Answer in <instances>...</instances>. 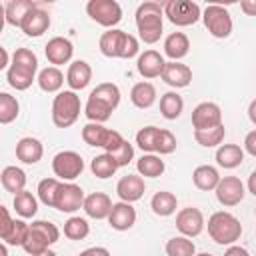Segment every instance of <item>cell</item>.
I'll return each mask as SVG.
<instances>
[{
    "instance_id": "cell-1",
    "label": "cell",
    "mask_w": 256,
    "mask_h": 256,
    "mask_svg": "<svg viewBox=\"0 0 256 256\" xmlns=\"http://www.w3.org/2000/svg\"><path fill=\"white\" fill-rule=\"evenodd\" d=\"M118 104H120V88L112 82H102L90 92L84 106V114L90 122L102 124L112 116Z\"/></svg>"
},
{
    "instance_id": "cell-2",
    "label": "cell",
    "mask_w": 256,
    "mask_h": 256,
    "mask_svg": "<svg viewBox=\"0 0 256 256\" xmlns=\"http://www.w3.org/2000/svg\"><path fill=\"white\" fill-rule=\"evenodd\" d=\"M38 70V58L28 48H16L12 54V64L6 70V80L14 90H28L34 82Z\"/></svg>"
},
{
    "instance_id": "cell-3",
    "label": "cell",
    "mask_w": 256,
    "mask_h": 256,
    "mask_svg": "<svg viewBox=\"0 0 256 256\" xmlns=\"http://www.w3.org/2000/svg\"><path fill=\"white\" fill-rule=\"evenodd\" d=\"M162 24H164V6L158 2H142L136 10V28L138 36L146 44H156L162 36Z\"/></svg>"
},
{
    "instance_id": "cell-4",
    "label": "cell",
    "mask_w": 256,
    "mask_h": 256,
    "mask_svg": "<svg viewBox=\"0 0 256 256\" xmlns=\"http://www.w3.org/2000/svg\"><path fill=\"white\" fill-rule=\"evenodd\" d=\"M208 234L216 244L232 246L242 236V224L234 214L218 210L208 218Z\"/></svg>"
},
{
    "instance_id": "cell-5",
    "label": "cell",
    "mask_w": 256,
    "mask_h": 256,
    "mask_svg": "<svg viewBox=\"0 0 256 256\" xmlns=\"http://www.w3.org/2000/svg\"><path fill=\"white\" fill-rule=\"evenodd\" d=\"M58 240H60V230L56 224H52L48 220H34L28 228V236H26L22 248L26 250V254L38 256L44 250H48L52 244H56Z\"/></svg>"
},
{
    "instance_id": "cell-6",
    "label": "cell",
    "mask_w": 256,
    "mask_h": 256,
    "mask_svg": "<svg viewBox=\"0 0 256 256\" xmlns=\"http://www.w3.org/2000/svg\"><path fill=\"white\" fill-rule=\"evenodd\" d=\"M80 116V96L74 90H64L54 96L52 122L58 128H70Z\"/></svg>"
},
{
    "instance_id": "cell-7",
    "label": "cell",
    "mask_w": 256,
    "mask_h": 256,
    "mask_svg": "<svg viewBox=\"0 0 256 256\" xmlns=\"http://www.w3.org/2000/svg\"><path fill=\"white\" fill-rule=\"evenodd\" d=\"M164 16L176 26H192L202 18V10L190 0H168L164 2Z\"/></svg>"
},
{
    "instance_id": "cell-8",
    "label": "cell",
    "mask_w": 256,
    "mask_h": 256,
    "mask_svg": "<svg viewBox=\"0 0 256 256\" xmlns=\"http://www.w3.org/2000/svg\"><path fill=\"white\" fill-rule=\"evenodd\" d=\"M202 20L214 38H228L232 34V16L220 4H208L202 12Z\"/></svg>"
},
{
    "instance_id": "cell-9",
    "label": "cell",
    "mask_w": 256,
    "mask_h": 256,
    "mask_svg": "<svg viewBox=\"0 0 256 256\" xmlns=\"http://www.w3.org/2000/svg\"><path fill=\"white\" fill-rule=\"evenodd\" d=\"M52 172L58 180L72 182L84 172V160L74 150H62L52 158Z\"/></svg>"
},
{
    "instance_id": "cell-10",
    "label": "cell",
    "mask_w": 256,
    "mask_h": 256,
    "mask_svg": "<svg viewBox=\"0 0 256 256\" xmlns=\"http://www.w3.org/2000/svg\"><path fill=\"white\" fill-rule=\"evenodd\" d=\"M86 12L96 24L110 30L122 20V8L116 0H90L86 4Z\"/></svg>"
},
{
    "instance_id": "cell-11",
    "label": "cell",
    "mask_w": 256,
    "mask_h": 256,
    "mask_svg": "<svg viewBox=\"0 0 256 256\" xmlns=\"http://www.w3.org/2000/svg\"><path fill=\"white\" fill-rule=\"evenodd\" d=\"M84 190L74 184V182H62L60 190H58V196H56V210L60 212H66V214H72L76 210H80L84 206Z\"/></svg>"
},
{
    "instance_id": "cell-12",
    "label": "cell",
    "mask_w": 256,
    "mask_h": 256,
    "mask_svg": "<svg viewBox=\"0 0 256 256\" xmlns=\"http://www.w3.org/2000/svg\"><path fill=\"white\" fill-rule=\"evenodd\" d=\"M214 192H216V198H218V202L222 206L232 208V206L242 202L244 184H242V180L238 176H224V178H220V182H218Z\"/></svg>"
},
{
    "instance_id": "cell-13",
    "label": "cell",
    "mask_w": 256,
    "mask_h": 256,
    "mask_svg": "<svg viewBox=\"0 0 256 256\" xmlns=\"http://www.w3.org/2000/svg\"><path fill=\"white\" fill-rule=\"evenodd\" d=\"M222 124V110L214 102H200L192 110V126L194 130H208Z\"/></svg>"
},
{
    "instance_id": "cell-14",
    "label": "cell",
    "mask_w": 256,
    "mask_h": 256,
    "mask_svg": "<svg viewBox=\"0 0 256 256\" xmlns=\"http://www.w3.org/2000/svg\"><path fill=\"white\" fill-rule=\"evenodd\" d=\"M204 214L194 208V206H188V208H182L178 214H176V228L182 236H188V238H194L198 236L202 230H204Z\"/></svg>"
},
{
    "instance_id": "cell-15",
    "label": "cell",
    "mask_w": 256,
    "mask_h": 256,
    "mask_svg": "<svg viewBox=\"0 0 256 256\" xmlns=\"http://www.w3.org/2000/svg\"><path fill=\"white\" fill-rule=\"evenodd\" d=\"M44 54L48 58V62L52 66H62V64H68L72 60V54H74V46L68 38L64 36H54L46 42L44 46Z\"/></svg>"
},
{
    "instance_id": "cell-16",
    "label": "cell",
    "mask_w": 256,
    "mask_h": 256,
    "mask_svg": "<svg viewBox=\"0 0 256 256\" xmlns=\"http://www.w3.org/2000/svg\"><path fill=\"white\" fill-rule=\"evenodd\" d=\"M146 192V184H144V178L140 174H126L118 180L116 184V194L120 196L122 202H136L144 196Z\"/></svg>"
},
{
    "instance_id": "cell-17",
    "label": "cell",
    "mask_w": 256,
    "mask_h": 256,
    "mask_svg": "<svg viewBox=\"0 0 256 256\" xmlns=\"http://www.w3.org/2000/svg\"><path fill=\"white\" fill-rule=\"evenodd\" d=\"M164 66H166V60H164L162 54L156 52V50H144V52L138 56V62H136L138 74H140L142 78H148V80L162 76Z\"/></svg>"
},
{
    "instance_id": "cell-18",
    "label": "cell",
    "mask_w": 256,
    "mask_h": 256,
    "mask_svg": "<svg viewBox=\"0 0 256 256\" xmlns=\"http://www.w3.org/2000/svg\"><path fill=\"white\" fill-rule=\"evenodd\" d=\"M108 224L110 228L118 230V232H124V230H130L134 224H136V210L130 202H116L112 206V212L108 216Z\"/></svg>"
},
{
    "instance_id": "cell-19",
    "label": "cell",
    "mask_w": 256,
    "mask_h": 256,
    "mask_svg": "<svg viewBox=\"0 0 256 256\" xmlns=\"http://www.w3.org/2000/svg\"><path fill=\"white\" fill-rule=\"evenodd\" d=\"M112 206L114 204H112V200H110L108 194H104V192H92V194L86 196L82 208H84L86 216H90L94 220H104V218L110 216Z\"/></svg>"
},
{
    "instance_id": "cell-20",
    "label": "cell",
    "mask_w": 256,
    "mask_h": 256,
    "mask_svg": "<svg viewBox=\"0 0 256 256\" xmlns=\"http://www.w3.org/2000/svg\"><path fill=\"white\" fill-rule=\"evenodd\" d=\"M20 28H22V32H24L26 36L38 38V36H42V34L50 28V14L38 6V8L30 10V12L26 14V18H24V22H22Z\"/></svg>"
},
{
    "instance_id": "cell-21",
    "label": "cell",
    "mask_w": 256,
    "mask_h": 256,
    "mask_svg": "<svg viewBox=\"0 0 256 256\" xmlns=\"http://www.w3.org/2000/svg\"><path fill=\"white\" fill-rule=\"evenodd\" d=\"M168 86L172 88H186L190 82H192V70L190 66L182 64V62H166L164 66V72L160 76Z\"/></svg>"
},
{
    "instance_id": "cell-22",
    "label": "cell",
    "mask_w": 256,
    "mask_h": 256,
    "mask_svg": "<svg viewBox=\"0 0 256 256\" xmlns=\"http://www.w3.org/2000/svg\"><path fill=\"white\" fill-rule=\"evenodd\" d=\"M126 32L124 30H118V28H112V30H106L100 40H98V48L100 52L106 56V58H120L122 56V48H124V40H126Z\"/></svg>"
},
{
    "instance_id": "cell-23",
    "label": "cell",
    "mask_w": 256,
    "mask_h": 256,
    "mask_svg": "<svg viewBox=\"0 0 256 256\" xmlns=\"http://www.w3.org/2000/svg\"><path fill=\"white\" fill-rule=\"evenodd\" d=\"M92 80V68L86 60H74L70 66H68V72H66V84L70 86V90L78 92V90H84Z\"/></svg>"
},
{
    "instance_id": "cell-24",
    "label": "cell",
    "mask_w": 256,
    "mask_h": 256,
    "mask_svg": "<svg viewBox=\"0 0 256 256\" xmlns=\"http://www.w3.org/2000/svg\"><path fill=\"white\" fill-rule=\"evenodd\" d=\"M42 154H44V146L38 138H32V136H24L18 140L16 144V158L24 164H36L42 160Z\"/></svg>"
},
{
    "instance_id": "cell-25",
    "label": "cell",
    "mask_w": 256,
    "mask_h": 256,
    "mask_svg": "<svg viewBox=\"0 0 256 256\" xmlns=\"http://www.w3.org/2000/svg\"><path fill=\"white\" fill-rule=\"evenodd\" d=\"M190 52V40L184 32H172L164 40V54L172 62H180Z\"/></svg>"
},
{
    "instance_id": "cell-26",
    "label": "cell",
    "mask_w": 256,
    "mask_h": 256,
    "mask_svg": "<svg viewBox=\"0 0 256 256\" xmlns=\"http://www.w3.org/2000/svg\"><path fill=\"white\" fill-rule=\"evenodd\" d=\"M40 4L38 2H32V0H12V2H8L6 6H4V18H6V22L10 24V26H22V22H24V18H26V14L30 12V10H34V8H38Z\"/></svg>"
},
{
    "instance_id": "cell-27",
    "label": "cell",
    "mask_w": 256,
    "mask_h": 256,
    "mask_svg": "<svg viewBox=\"0 0 256 256\" xmlns=\"http://www.w3.org/2000/svg\"><path fill=\"white\" fill-rule=\"evenodd\" d=\"M220 178H222V176L218 174V170H216L214 166H210V164H202V166L194 168V172H192V182H194V186H196L198 190H204V192L216 190Z\"/></svg>"
},
{
    "instance_id": "cell-28",
    "label": "cell",
    "mask_w": 256,
    "mask_h": 256,
    "mask_svg": "<svg viewBox=\"0 0 256 256\" xmlns=\"http://www.w3.org/2000/svg\"><path fill=\"white\" fill-rule=\"evenodd\" d=\"M216 162L226 170L238 168L244 162V150L238 144H222L216 150Z\"/></svg>"
},
{
    "instance_id": "cell-29",
    "label": "cell",
    "mask_w": 256,
    "mask_h": 256,
    "mask_svg": "<svg viewBox=\"0 0 256 256\" xmlns=\"http://www.w3.org/2000/svg\"><path fill=\"white\" fill-rule=\"evenodd\" d=\"M130 100L136 108L146 110L156 102V88L152 82H136L130 90Z\"/></svg>"
},
{
    "instance_id": "cell-30",
    "label": "cell",
    "mask_w": 256,
    "mask_h": 256,
    "mask_svg": "<svg viewBox=\"0 0 256 256\" xmlns=\"http://www.w3.org/2000/svg\"><path fill=\"white\" fill-rule=\"evenodd\" d=\"M0 180H2L4 190L12 192L14 196L24 192V188H26V172L18 166H6L0 174Z\"/></svg>"
},
{
    "instance_id": "cell-31",
    "label": "cell",
    "mask_w": 256,
    "mask_h": 256,
    "mask_svg": "<svg viewBox=\"0 0 256 256\" xmlns=\"http://www.w3.org/2000/svg\"><path fill=\"white\" fill-rule=\"evenodd\" d=\"M150 208H152V212H154L156 216L166 218V216H172V214L176 212V208H178V200H176V196H174L172 192H168V190H160V192H156V194L152 196V200H150Z\"/></svg>"
},
{
    "instance_id": "cell-32",
    "label": "cell",
    "mask_w": 256,
    "mask_h": 256,
    "mask_svg": "<svg viewBox=\"0 0 256 256\" xmlns=\"http://www.w3.org/2000/svg\"><path fill=\"white\" fill-rule=\"evenodd\" d=\"M36 82H38L40 90H44V92H48V94H50V92H58V90L62 88V84H64V74H62V70L56 68V66H46V68H42V70L38 72Z\"/></svg>"
},
{
    "instance_id": "cell-33",
    "label": "cell",
    "mask_w": 256,
    "mask_h": 256,
    "mask_svg": "<svg viewBox=\"0 0 256 256\" xmlns=\"http://www.w3.org/2000/svg\"><path fill=\"white\" fill-rule=\"evenodd\" d=\"M164 160L156 154H142V158L136 162V170L144 178H158L164 174Z\"/></svg>"
},
{
    "instance_id": "cell-34",
    "label": "cell",
    "mask_w": 256,
    "mask_h": 256,
    "mask_svg": "<svg viewBox=\"0 0 256 256\" xmlns=\"http://www.w3.org/2000/svg\"><path fill=\"white\" fill-rule=\"evenodd\" d=\"M184 110V100L178 92H166L160 98V112L166 120H176Z\"/></svg>"
},
{
    "instance_id": "cell-35",
    "label": "cell",
    "mask_w": 256,
    "mask_h": 256,
    "mask_svg": "<svg viewBox=\"0 0 256 256\" xmlns=\"http://www.w3.org/2000/svg\"><path fill=\"white\" fill-rule=\"evenodd\" d=\"M108 134L110 130L104 128L102 124L98 122H88L84 128H82V140L88 144V146H94V148H104L106 140H108Z\"/></svg>"
},
{
    "instance_id": "cell-36",
    "label": "cell",
    "mask_w": 256,
    "mask_h": 256,
    "mask_svg": "<svg viewBox=\"0 0 256 256\" xmlns=\"http://www.w3.org/2000/svg\"><path fill=\"white\" fill-rule=\"evenodd\" d=\"M14 210L20 218H34L38 212V200L32 192L24 190L14 196Z\"/></svg>"
},
{
    "instance_id": "cell-37",
    "label": "cell",
    "mask_w": 256,
    "mask_h": 256,
    "mask_svg": "<svg viewBox=\"0 0 256 256\" xmlns=\"http://www.w3.org/2000/svg\"><path fill=\"white\" fill-rule=\"evenodd\" d=\"M90 170H92V174H94L96 178H102V180H104V178L114 176V172L118 170V164L114 162V158H112L108 152H104V154H98V156L92 158Z\"/></svg>"
},
{
    "instance_id": "cell-38",
    "label": "cell",
    "mask_w": 256,
    "mask_h": 256,
    "mask_svg": "<svg viewBox=\"0 0 256 256\" xmlns=\"http://www.w3.org/2000/svg\"><path fill=\"white\" fill-rule=\"evenodd\" d=\"M62 182L58 178H44L38 182V198L44 206L48 208H54L56 206V196H58V190H60Z\"/></svg>"
},
{
    "instance_id": "cell-39",
    "label": "cell",
    "mask_w": 256,
    "mask_h": 256,
    "mask_svg": "<svg viewBox=\"0 0 256 256\" xmlns=\"http://www.w3.org/2000/svg\"><path fill=\"white\" fill-rule=\"evenodd\" d=\"M224 136H226V128H224V124L214 126V128H208V130H194V140H196L202 148H214V146H220V142L224 140Z\"/></svg>"
},
{
    "instance_id": "cell-40",
    "label": "cell",
    "mask_w": 256,
    "mask_h": 256,
    "mask_svg": "<svg viewBox=\"0 0 256 256\" xmlns=\"http://www.w3.org/2000/svg\"><path fill=\"white\" fill-rule=\"evenodd\" d=\"M166 256H196V246L188 236H174L166 242Z\"/></svg>"
},
{
    "instance_id": "cell-41",
    "label": "cell",
    "mask_w": 256,
    "mask_h": 256,
    "mask_svg": "<svg viewBox=\"0 0 256 256\" xmlns=\"http://www.w3.org/2000/svg\"><path fill=\"white\" fill-rule=\"evenodd\" d=\"M90 234V224L86 218L72 216L64 222V236L68 240H84Z\"/></svg>"
},
{
    "instance_id": "cell-42",
    "label": "cell",
    "mask_w": 256,
    "mask_h": 256,
    "mask_svg": "<svg viewBox=\"0 0 256 256\" xmlns=\"http://www.w3.org/2000/svg\"><path fill=\"white\" fill-rule=\"evenodd\" d=\"M18 112H20L18 100L8 92H0V122L2 124L14 122L18 118Z\"/></svg>"
},
{
    "instance_id": "cell-43",
    "label": "cell",
    "mask_w": 256,
    "mask_h": 256,
    "mask_svg": "<svg viewBox=\"0 0 256 256\" xmlns=\"http://www.w3.org/2000/svg\"><path fill=\"white\" fill-rule=\"evenodd\" d=\"M158 134H160V128L156 126H144L136 132V144L142 152L146 154H154L156 152V140H158Z\"/></svg>"
},
{
    "instance_id": "cell-44",
    "label": "cell",
    "mask_w": 256,
    "mask_h": 256,
    "mask_svg": "<svg viewBox=\"0 0 256 256\" xmlns=\"http://www.w3.org/2000/svg\"><path fill=\"white\" fill-rule=\"evenodd\" d=\"M28 228H30V224H26L24 220H14L10 232L2 238L4 244H8V246H22L26 236H28Z\"/></svg>"
},
{
    "instance_id": "cell-45",
    "label": "cell",
    "mask_w": 256,
    "mask_h": 256,
    "mask_svg": "<svg viewBox=\"0 0 256 256\" xmlns=\"http://www.w3.org/2000/svg\"><path fill=\"white\" fill-rule=\"evenodd\" d=\"M174 150H176V136L170 130L160 128V134L156 140V152L162 156V154H172Z\"/></svg>"
},
{
    "instance_id": "cell-46",
    "label": "cell",
    "mask_w": 256,
    "mask_h": 256,
    "mask_svg": "<svg viewBox=\"0 0 256 256\" xmlns=\"http://www.w3.org/2000/svg\"><path fill=\"white\" fill-rule=\"evenodd\" d=\"M110 156L114 158V162L118 164V168L128 166V164L132 162V158H134V146H132L128 140H124L120 148H116L114 152H110Z\"/></svg>"
},
{
    "instance_id": "cell-47",
    "label": "cell",
    "mask_w": 256,
    "mask_h": 256,
    "mask_svg": "<svg viewBox=\"0 0 256 256\" xmlns=\"http://www.w3.org/2000/svg\"><path fill=\"white\" fill-rule=\"evenodd\" d=\"M122 142H124L122 134H120V132H116V130H110L108 140H106V144H104V150L110 154V152H114L116 148H120V146H122Z\"/></svg>"
},
{
    "instance_id": "cell-48",
    "label": "cell",
    "mask_w": 256,
    "mask_h": 256,
    "mask_svg": "<svg viewBox=\"0 0 256 256\" xmlns=\"http://www.w3.org/2000/svg\"><path fill=\"white\" fill-rule=\"evenodd\" d=\"M0 214H2V224H0V238H4V236L10 232V228H12L14 220H12V216H10V212H8V208H6V206H0Z\"/></svg>"
},
{
    "instance_id": "cell-49",
    "label": "cell",
    "mask_w": 256,
    "mask_h": 256,
    "mask_svg": "<svg viewBox=\"0 0 256 256\" xmlns=\"http://www.w3.org/2000/svg\"><path fill=\"white\" fill-rule=\"evenodd\" d=\"M244 150H246L250 156L256 158V130H252V132L246 134V138H244Z\"/></svg>"
},
{
    "instance_id": "cell-50",
    "label": "cell",
    "mask_w": 256,
    "mask_h": 256,
    "mask_svg": "<svg viewBox=\"0 0 256 256\" xmlns=\"http://www.w3.org/2000/svg\"><path fill=\"white\" fill-rule=\"evenodd\" d=\"M78 256H110V252H108V248H104V246H92V248L82 250Z\"/></svg>"
},
{
    "instance_id": "cell-51",
    "label": "cell",
    "mask_w": 256,
    "mask_h": 256,
    "mask_svg": "<svg viewBox=\"0 0 256 256\" xmlns=\"http://www.w3.org/2000/svg\"><path fill=\"white\" fill-rule=\"evenodd\" d=\"M224 256H250V254H248V250H246L244 246H238V244H232V246H228V248H226V252H224Z\"/></svg>"
},
{
    "instance_id": "cell-52",
    "label": "cell",
    "mask_w": 256,
    "mask_h": 256,
    "mask_svg": "<svg viewBox=\"0 0 256 256\" xmlns=\"http://www.w3.org/2000/svg\"><path fill=\"white\" fill-rule=\"evenodd\" d=\"M240 8L246 16H256V0H242Z\"/></svg>"
},
{
    "instance_id": "cell-53",
    "label": "cell",
    "mask_w": 256,
    "mask_h": 256,
    "mask_svg": "<svg viewBox=\"0 0 256 256\" xmlns=\"http://www.w3.org/2000/svg\"><path fill=\"white\" fill-rule=\"evenodd\" d=\"M248 192H250L252 196H256V170L248 176Z\"/></svg>"
},
{
    "instance_id": "cell-54",
    "label": "cell",
    "mask_w": 256,
    "mask_h": 256,
    "mask_svg": "<svg viewBox=\"0 0 256 256\" xmlns=\"http://www.w3.org/2000/svg\"><path fill=\"white\" fill-rule=\"evenodd\" d=\"M248 118H250V122L256 126V98L248 104Z\"/></svg>"
},
{
    "instance_id": "cell-55",
    "label": "cell",
    "mask_w": 256,
    "mask_h": 256,
    "mask_svg": "<svg viewBox=\"0 0 256 256\" xmlns=\"http://www.w3.org/2000/svg\"><path fill=\"white\" fill-rule=\"evenodd\" d=\"M0 54H2V64H0V68H2V70H4V68L8 70V68H10V56H8V50H6V48H0Z\"/></svg>"
},
{
    "instance_id": "cell-56",
    "label": "cell",
    "mask_w": 256,
    "mask_h": 256,
    "mask_svg": "<svg viewBox=\"0 0 256 256\" xmlns=\"http://www.w3.org/2000/svg\"><path fill=\"white\" fill-rule=\"evenodd\" d=\"M38 256H58V254H56L54 250H50V248H48V250H44V252H42V254H38Z\"/></svg>"
},
{
    "instance_id": "cell-57",
    "label": "cell",
    "mask_w": 256,
    "mask_h": 256,
    "mask_svg": "<svg viewBox=\"0 0 256 256\" xmlns=\"http://www.w3.org/2000/svg\"><path fill=\"white\" fill-rule=\"evenodd\" d=\"M8 244H2L0 246V256H8V248H6Z\"/></svg>"
},
{
    "instance_id": "cell-58",
    "label": "cell",
    "mask_w": 256,
    "mask_h": 256,
    "mask_svg": "<svg viewBox=\"0 0 256 256\" xmlns=\"http://www.w3.org/2000/svg\"><path fill=\"white\" fill-rule=\"evenodd\" d=\"M196 256H214V254H210V252H200V254H196Z\"/></svg>"
},
{
    "instance_id": "cell-59",
    "label": "cell",
    "mask_w": 256,
    "mask_h": 256,
    "mask_svg": "<svg viewBox=\"0 0 256 256\" xmlns=\"http://www.w3.org/2000/svg\"><path fill=\"white\" fill-rule=\"evenodd\" d=\"M254 212H256V208H254Z\"/></svg>"
}]
</instances>
